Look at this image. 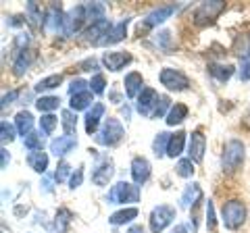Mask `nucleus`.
I'll use <instances>...</instances> for the list:
<instances>
[{
  "mask_svg": "<svg viewBox=\"0 0 250 233\" xmlns=\"http://www.w3.org/2000/svg\"><path fill=\"white\" fill-rule=\"evenodd\" d=\"M31 60H34V52H31V50L17 52V58H15V63H13V73L17 75V77H21L29 69Z\"/></svg>",
  "mask_w": 250,
  "mask_h": 233,
  "instance_id": "obj_25",
  "label": "nucleus"
},
{
  "mask_svg": "<svg viewBox=\"0 0 250 233\" xmlns=\"http://www.w3.org/2000/svg\"><path fill=\"white\" fill-rule=\"evenodd\" d=\"M225 9V2L221 0H213V2H202L196 11H194V23L196 25H207L213 19H217L219 15L223 13Z\"/></svg>",
  "mask_w": 250,
  "mask_h": 233,
  "instance_id": "obj_7",
  "label": "nucleus"
},
{
  "mask_svg": "<svg viewBox=\"0 0 250 233\" xmlns=\"http://www.w3.org/2000/svg\"><path fill=\"white\" fill-rule=\"evenodd\" d=\"M27 165L36 171V173H46L48 169V154L44 150H36L27 154Z\"/></svg>",
  "mask_w": 250,
  "mask_h": 233,
  "instance_id": "obj_23",
  "label": "nucleus"
},
{
  "mask_svg": "<svg viewBox=\"0 0 250 233\" xmlns=\"http://www.w3.org/2000/svg\"><path fill=\"white\" fill-rule=\"evenodd\" d=\"M71 211H67V208H61V211L57 213V219H54V231L57 233H65L67 227H69V223H71Z\"/></svg>",
  "mask_w": 250,
  "mask_h": 233,
  "instance_id": "obj_34",
  "label": "nucleus"
},
{
  "mask_svg": "<svg viewBox=\"0 0 250 233\" xmlns=\"http://www.w3.org/2000/svg\"><path fill=\"white\" fill-rule=\"evenodd\" d=\"M161 96L156 94V90L152 88H144L142 94L138 96V102H136V111L142 115V116H152L156 111V104H159Z\"/></svg>",
  "mask_w": 250,
  "mask_h": 233,
  "instance_id": "obj_9",
  "label": "nucleus"
},
{
  "mask_svg": "<svg viewBox=\"0 0 250 233\" xmlns=\"http://www.w3.org/2000/svg\"><path fill=\"white\" fill-rule=\"evenodd\" d=\"M202 200V190L198 183H190L186 185V190L182 194V198H179V202H182L184 208H190V206H196L198 202Z\"/></svg>",
  "mask_w": 250,
  "mask_h": 233,
  "instance_id": "obj_20",
  "label": "nucleus"
},
{
  "mask_svg": "<svg viewBox=\"0 0 250 233\" xmlns=\"http://www.w3.org/2000/svg\"><path fill=\"white\" fill-rule=\"evenodd\" d=\"M244 156H246V148L240 139H229L225 142L223 146V154H221V169L225 173H236V171L242 167L244 162Z\"/></svg>",
  "mask_w": 250,
  "mask_h": 233,
  "instance_id": "obj_1",
  "label": "nucleus"
},
{
  "mask_svg": "<svg viewBox=\"0 0 250 233\" xmlns=\"http://www.w3.org/2000/svg\"><path fill=\"white\" fill-rule=\"evenodd\" d=\"M62 83V75H50V77H44V79L38 81L36 85V92H48V90H54L59 88V85Z\"/></svg>",
  "mask_w": 250,
  "mask_h": 233,
  "instance_id": "obj_37",
  "label": "nucleus"
},
{
  "mask_svg": "<svg viewBox=\"0 0 250 233\" xmlns=\"http://www.w3.org/2000/svg\"><path fill=\"white\" fill-rule=\"evenodd\" d=\"M136 216H138V208L131 206V208H123V211L111 214V216H108V223H111V225H125V223L134 221Z\"/></svg>",
  "mask_w": 250,
  "mask_h": 233,
  "instance_id": "obj_29",
  "label": "nucleus"
},
{
  "mask_svg": "<svg viewBox=\"0 0 250 233\" xmlns=\"http://www.w3.org/2000/svg\"><path fill=\"white\" fill-rule=\"evenodd\" d=\"M57 123H59V119L54 115H44L40 119V131L44 136H52L54 129H57Z\"/></svg>",
  "mask_w": 250,
  "mask_h": 233,
  "instance_id": "obj_39",
  "label": "nucleus"
},
{
  "mask_svg": "<svg viewBox=\"0 0 250 233\" xmlns=\"http://www.w3.org/2000/svg\"><path fill=\"white\" fill-rule=\"evenodd\" d=\"M242 125H244L246 129H250V113H246V116L242 119Z\"/></svg>",
  "mask_w": 250,
  "mask_h": 233,
  "instance_id": "obj_55",
  "label": "nucleus"
},
{
  "mask_svg": "<svg viewBox=\"0 0 250 233\" xmlns=\"http://www.w3.org/2000/svg\"><path fill=\"white\" fill-rule=\"evenodd\" d=\"M69 171H71V167H69L65 160H61V162H59V167H57V173H54V179H57L59 183L67 181V177H69Z\"/></svg>",
  "mask_w": 250,
  "mask_h": 233,
  "instance_id": "obj_45",
  "label": "nucleus"
},
{
  "mask_svg": "<svg viewBox=\"0 0 250 233\" xmlns=\"http://www.w3.org/2000/svg\"><path fill=\"white\" fill-rule=\"evenodd\" d=\"M85 85H90V83H85L82 77H77V79H73L71 85H69V94H71V96L82 94V92H85Z\"/></svg>",
  "mask_w": 250,
  "mask_h": 233,
  "instance_id": "obj_47",
  "label": "nucleus"
},
{
  "mask_svg": "<svg viewBox=\"0 0 250 233\" xmlns=\"http://www.w3.org/2000/svg\"><path fill=\"white\" fill-rule=\"evenodd\" d=\"M0 158H2V160H0V167H2V169L9 167V162H11V154H9V150H6L4 146H2V150H0Z\"/></svg>",
  "mask_w": 250,
  "mask_h": 233,
  "instance_id": "obj_51",
  "label": "nucleus"
},
{
  "mask_svg": "<svg viewBox=\"0 0 250 233\" xmlns=\"http://www.w3.org/2000/svg\"><path fill=\"white\" fill-rule=\"evenodd\" d=\"M208 73L213 75L217 81L225 83V81H228L229 77L233 75V67H231V65H210V67H208Z\"/></svg>",
  "mask_w": 250,
  "mask_h": 233,
  "instance_id": "obj_32",
  "label": "nucleus"
},
{
  "mask_svg": "<svg viewBox=\"0 0 250 233\" xmlns=\"http://www.w3.org/2000/svg\"><path fill=\"white\" fill-rule=\"evenodd\" d=\"M169 139H171V134H167V131H161V134H156L154 142H152V150L156 156H165L167 154V148H169Z\"/></svg>",
  "mask_w": 250,
  "mask_h": 233,
  "instance_id": "obj_31",
  "label": "nucleus"
},
{
  "mask_svg": "<svg viewBox=\"0 0 250 233\" xmlns=\"http://www.w3.org/2000/svg\"><path fill=\"white\" fill-rule=\"evenodd\" d=\"M131 177H134V183L138 185L148 181V177H150V162L144 156H136L131 160Z\"/></svg>",
  "mask_w": 250,
  "mask_h": 233,
  "instance_id": "obj_16",
  "label": "nucleus"
},
{
  "mask_svg": "<svg viewBox=\"0 0 250 233\" xmlns=\"http://www.w3.org/2000/svg\"><path fill=\"white\" fill-rule=\"evenodd\" d=\"M15 139V127L11 125L9 121H2L0 123V142L2 144H11Z\"/></svg>",
  "mask_w": 250,
  "mask_h": 233,
  "instance_id": "obj_41",
  "label": "nucleus"
},
{
  "mask_svg": "<svg viewBox=\"0 0 250 233\" xmlns=\"http://www.w3.org/2000/svg\"><path fill=\"white\" fill-rule=\"evenodd\" d=\"M85 6V15H88V21L90 23H96V21H103L104 19V4L103 2H90V4H83Z\"/></svg>",
  "mask_w": 250,
  "mask_h": 233,
  "instance_id": "obj_33",
  "label": "nucleus"
},
{
  "mask_svg": "<svg viewBox=\"0 0 250 233\" xmlns=\"http://www.w3.org/2000/svg\"><path fill=\"white\" fill-rule=\"evenodd\" d=\"M80 67H82V71H94V69H96V58H88V60H83V63H82Z\"/></svg>",
  "mask_w": 250,
  "mask_h": 233,
  "instance_id": "obj_52",
  "label": "nucleus"
},
{
  "mask_svg": "<svg viewBox=\"0 0 250 233\" xmlns=\"http://www.w3.org/2000/svg\"><path fill=\"white\" fill-rule=\"evenodd\" d=\"M104 85H106L104 75L96 73L92 77V81H90V92H92V94H104Z\"/></svg>",
  "mask_w": 250,
  "mask_h": 233,
  "instance_id": "obj_42",
  "label": "nucleus"
},
{
  "mask_svg": "<svg viewBox=\"0 0 250 233\" xmlns=\"http://www.w3.org/2000/svg\"><path fill=\"white\" fill-rule=\"evenodd\" d=\"M82 179H83V167H77V169H75V173L71 175V179H69V188H71V190L80 188V185H82Z\"/></svg>",
  "mask_w": 250,
  "mask_h": 233,
  "instance_id": "obj_48",
  "label": "nucleus"
},
{
  "mask_svg": "<svg viewBox=\"0 0 250 233\" xmlns=\"http://www.w3.org/2000/svg\"><path fill=\"white\" fill-rule=\"evenodd\" d=\"M127 233H146V231H144L142 225H134V227H129V229H127Z\"/></svg>",
  "mask_w": 250,
  "mask_h": 233,
  "instance_id": "obj_53",
  "label": "nucleus"
},
{
  "mask_svg": "<svg viewBox=\"0 0 250 233\" xmlns=\"http://www.w3.org/2000/svg\"><path fill=\"white\" fill-rule=\"evenodd\" d=\"M233 54L242 60H250V34H240L233 42Z\"/></svg>",
  "mask_w": 250,
  "mask_h": 233,
  "instance_id": "obj_27",
  "label": "nucleus"
},
{
  "mask_svg": "<svg viewBox=\"0 0 250 233\" xmlns=\"http://www.w3.org/2000/svg\"><path fill=\"white\" fill-rule=\"evenodd\" d=\"M19 94H21V92H19V90H13V92H11V94H4V96H2V108H6V106H9V104H13V100H15V98H17Z\"/></svg>",
  "mask_w": 250,
  "mask_h": 233,
  "instance_id": "obj_50",
  "label": "nucleus"
},
{
  "mask_svg": "<svg viewBox=\"0 0 250 233\" xmlns=\"http://www.w3.org/2000/svg\"><path fill=\"white\" fill-rule=\"evenodd\" d=\"M62 119V129H65V136H73L75 134V127H77V116H75V111H62L61 115Z\"/></svg>",
  "mask_w": 250,
  "mask_h": 233,
  "instance_id": "obj_36",
  "label": "nucleus"
},
{
  "mask_svg": "<svg viewBox=\"0 0 250 233\" xmlns=\"http://www.w3.org/2000/svg\"><path fill=\"white\" fill-rule=\"evenodd\" d=\"M113 173H115L113 160L108 158V156H100L98 162H96V169H94V173H92V181L103 188V185H108V181H111Z\"/></svg>",
  "mask_w": 250,
  "mask_h": 233,
  "instance_id": "obj_11",
  "label": "nucleus"
},
{
  "mask_svg": "<svg viewBox=\"0 0 250 233\" xmlns=\"http://www.w3.org/2000/svg\"><path fill=\"white\" fill-rule=\"evenodd\" d=\"M25 19L31 27H44V19H46V15L42 13V6L38 4V2H27V15H25Z\"/></svg>",
  "mask_w": 250,
  "mask_h": 233,
  "instance_id": "obj_24",
  "label": "nucleus"
},
{
  "mask_svg": "<svg viewBox=\"0 0 250 233\" xmlns=\"http://www.w3.org/2000/svg\"><path fill=\"white\" fill-rule=\"evenodd\" d=\"M92 102H94L92 92H90V90H85V92H82V94L71 96V102H69V106H71V111L77 113V111H83V108H88Z\"/></svg>",
  "mask_w": 250,
  "mask_h": 233,
  "instance_id": "obj_28",
  "label": "nucleus"
},
{
  "mask_svg": "<svg viewBox=\"0 0 250 233\" xmlns=\"http://www.w3.org/2000/svg\"><path fill=\"white\" fill-rule=\"evenodd\" d=\"M173 219H175V208L173 206H169V204L154 206L152 213H150V219H148V223H150V231L161 233L167 225L173 223Z\"/></svg>",
  "mask_w": 250,
  "mask_h": 233,
  "instance_id": "obj_5",
  "label": "nucleus"
},
{
  "mask_svg": "<svg viewBox=\"0 0 250 233\" xmlns=\"http://www.w3.org/2000/svg\"><path fill=\"white\" fill-rule=\"evenodd\" d=\"M23 144H25V148L29 152H36V150H42L44 148V136H42V131L40 134H36V131H31V134L23 139Z\"/></svg>",
  "mask_w": 250,
  "mask_h": 233,
  "instance_id": "obj_38",
  "label": "nucleus"
},
{
  "mask_svg": "<svg viewBox=\"0 0 250 233\" xmlns=\"http://www.w3.org/2000/svg\"><path fill=\"white\" fill-rule=\"evenodd\" d=\"M77 146V137L75 136H59L50 142V152H54L57 156H65L67 152H71Z\"/></svg>",
  "mask_w": 250,
  "mask_h": 233,
  "instance_id": "obj_17",
  "label": "nucleus"
},
{
  "mask_svg": "<svg viewBox=\"0 0 250 233\" xmlns=\"http://www.w3.org/2000/svg\"><path fill=\"white\" fill-rule=\"evenodd\" d=\"M175 171H177V175L179 177H192L194 175V160L190 158H182V160H177V165H175Z\"/></svg>",
  "mask_w": 250,
  "mask_h": 233,
  "instance_id": "obj_40",
  "label": "nucleus"
},
{
  "mask_svg": "<svg viewBox=\"0 0 250 233\" xmlns=\"http://www.w3.org/2000/svg\"><path fill=\"white\" fill-rule=\"evenodd\" d=\"M129 63H131L129 52H104L103 54V65L108 71H121V69Z\"/></svg>",
  "mask_w": 250,
  "mask_h": 233,
  "instance_id": "obj_15",
  "label": "nucleus"
},
{
  "mask_svg": "<svg viewBox=\"0 0 250 233\" xmlns=\"http://www.w3.org/2000/svg\"><path fill=\"white\" fill-rule=\"evenodd\" d=\"M111 27H113V23H108V19L96 21V23H92V25L83 32V38L88 42H92L94 46H100V44H103V40L106 38V34L111 32Z\"/></svg>",
  "mask_w": 250,
  "mask_h": 233,
  "instance_id": "obj_12",
  "label": "nucleus"
},
{
  "mask_svg": "<svg viewBox=\"0 0 250 233\" xmlns=\"http://www.w3.org/2000/svg\"><path fill=\"white\" fill-rule=\"evenodd\" d=\"M207 227L208 231H217V219H215V206L213 202H207Z\"/></svg>",
  "mask_w": 250,
  "mask_h": 233,
  "instance_id": "obj_44",
  "label": "nucleus"
},
{
  "mask_svg": "<svg viewBox=\"0 0 250 233\" xmlns=\"http://www.w3.org/2000/svg\"><path fill=\"white\" fill-rule=\"evenodd\" d=\"M103 115H104V104L103 102H96V104H92V108L88 111V115H85V131L92 136V134H96V129L100 125V119H103Z\"/></svg>",
  "mask_w": 250,
  "mask_h": 233,
  "instance_id": "obj_19",
  "label": "nucleus"
},
{
  "mask_svg": "<svg viewBox=\"0 0 250 233\" xmlns=\"http://www.w3.org/2000/svg\"><path fill=\"white\" fill-rule=\"evenodd\" d=\"M169 106H171L169 96H161L159 104H156V111H154V115H152V119H161V116H165V113H167Z\"/></svg>",
  "mask_w": 250,
  "mask_h": 233,
  "instance_id": "obj_43",
  "label": "nucleus"
},
{
  "mask_svg": "<svg viewBox=\"0 0 250 233\" xmlns=\"http://www.w3.org/2000/svg\"><path fill=\"white\" fill-rule=\"evenodd\" d=\"M177 11V4H165V6H159V9H154L152 13H148L144 21L138 25V32H146V29H152L156 25H161L163 21H167L171 15Z\"/></svg>",
  "mask_w": 250,
  "mask_h": 233,
  "instance_id": "obj_8",
  "label": "nucleus"
},
{
  "mask_svg": "<svg viewBox=\"0 0 250 233\" xmlns=\"http://www.w3.org/2000/svg\"><path fill=\"white\" fill-rule=\"evenodd\" d=\"M125 129L117 119H106L104 125L100 127V131L96 134V144L100 146H117L123 139Z\"/></svg>",
  "mask_w": 250,
  "mask_h": 233,
  "instance_id": "obj_4",
  "label": "nucleus"
},
{
  "mask_svg": "<svg viewBox=\"0 0 250 233\" xmlns=\"http://www.w3.org/2000/svg\"><path fill=\"white\" fill-rule=\"evenodd\" d=\"M44 29L50 34H57V32H62L65 34V15H62L61 6L52 4L48 13H46V19H44Z\"/></svg>",
  "mask_w": 250,
  "mask_h": 233,
  "instance_id": "obj_13",
  "label": "nucleus"
},
{
  "mask_svg": "<svg viewBox=\"0 0 250 233\" xmlns=\"http://www.w3.org/2000/svg\"><path fill=\"white\" fill-rule=\"evenodd\" d=\"M127 25H129V19H121L117 25L111 27V32L106 34V38L103 40V44H100V46H111V44L121 42L125 38V34H127Z\"/></svg>",
  "mask_w": 250,
  "mask_h": 233,
  "instance_id": "obj_21",
  "label": "nucleus"
},
{
  "mask_svg": "<svg viewBox=\"0 0 250 233\" xmlns=\"http://www.w3.org/2000/svg\"><path fill=\"white\" fill-rule=\"evenodd\" d=\"M123 85H125V94H127L129 98H138L140 94H142V90H144V79H142V75L140 73L131 71V73L125 75Z\"/></svg>",
  "mask_w": 250,
  "mask_h": 233,
  "instance_id": "obj_18",
  "label": "nucleus"
},
{
  "mask_svg": "<svg viewBox=\"0 0 250 233\" xmlns=\"http://www.w3.org/2000/svg\"><path fill=\"white\" fill-rule=\"evenodd\" d=\"M15 127H17L19 136H23V139H25L31 131H34V116H31V113H27V111L17 113V116H15Z\"/></svg>",
  "mask_w": 250,
  "mask_h": 233,
  "instance_id": "obj_22",
  "label": "nucleus"
},
{
  "mask_svg": "<svg viewBox=\"0 0 250 233\" xmlns=\"http://www.w3.org/2000/svg\"><path fill=\"white\" fill-rule=\"evenodd\" d=\"M159 79L171 92H184V90H188V85H190V79H188V75L184 71H179V69H171V67L163 69Z\"/></svg>",
  "mask_w": 250,
  "mask_h": 233,
  "instance_id": "obj_6",
  "label": "nucleus"
},
{
  "mask_svg": "<svg viewBox=\"0 0 250 233\" xmlns=\"http://www.w3.org/2000/svg\"><path fill=\"white\" fill-rule=\"evenodd\" d=\"M205 148H207V137L200 129H196L190 136V146H188V154H190V160L194 162H202L205 158Z\"/></svg>",
  "mask_w": 250,
  "mask_h": 233,
  "instance_id": "obj_14",
  "label": "nucleus"
},
{
  "mask_svg": "<svg viewBox=\"0 0 250 233\" xmlns=\"http://www.w3.org/2000/svg\"><path fill=\"white\" fill-rule=\"evenodd\" d=\"M240 79H242V81H248V79H250V60H244V63H242Z\"/></svg>",
  "mask_w": 250,
  "mask_h": 233,
  "instance_id": "obj_49",
  "label": "nucleus"
},
{
  "mask_svg": "<svg viewBox=\"0 0 250 233\" xmlns=\"http://www.w3.org/2000/svg\"><path fill=\"white\" fill-rule=\"evenodd\" d=\"M108 204H134L140 202V185L127 183V181H117L111 190H108Z\"/></svg>",
  "mask_w": 250,
  "mask_h": 233,
  "instance_id": "obj_2",
  "label": "nucleus"
},
{
  "mask_svg": "<svg viewBox=\"0 0 250 233\" xmlns=\"http://www.w3.org/2000/svg\"><path fill=\"white\" fill-rule=\"evenodd\" d=\"M154 42H156V46H159V48H169V44H171V32H159L154 36Z\"/></svg>",
  "mask_w": 250,
  "mask_h": 233,
  "instance_id": "obj_46",
  "label": "nucleus"
},
{
  "mask_svg": "<svg viewBox=\"0 0 250 233\" xmlns=\"http://www.w3.org/2000/svg\"><path fill=\"white\" fill-rule=\"evenodd\" d=\"M171 233H188V229H186V225H175V227L171 229Z\"/></svg>",
  "mask_w": 250,
  "mask_h": 233,
  "instance_id": "obj_54",
  "label": "nucleus"
},
{
  "mask_svg": "<svg viewBox=\"0 0 250 233\" xmlns=\"http://www.w3.org/2000/svg\"><path fill=\"white\" fill-rule=\"evenodd\" d=\"M188 116V106L186 104H175V106H171V111L167 113V125H179V123H184V119Z\"/></svg>",
  "mask_w": 250,
  "mask_h": 233,
  "instance_id": "obj_30",
  "label": "nucleus"
},
{
  "mask_svg": "<svg viewBox=\"0 0 250 233\" xmlns=\"http://www.w3.org/2000/svg\"><path fill=\"white\" fill-rule=\"evenodd\" d=\"M184 146H186V131H175V134H171L167 156H171V158L179 156V154L184 152Z\"/></svg>",
  "mask_w": 250,
  "mask_h": 233,
  "instance_id": "obj_26",
  "label": "nucleus"
},
{
  "mask_svg": "<svg viewBox=\"0 0 250 233\" xmlns=\"http://www.w3.org/2000/svg\"><path fill=\"white\" fill-rule=\"evenodd\" d=\"M88 21V15H85V6L80 4L71 9L65 15V36H73L83 27V23Z\"/></svg>",
  "mask_w": 250,
  "mask_h": 233,
  "instance_id": "obj_10",
  "label": "nucleus"
},
{
  "mask_svg": "<svg viewBox=\"0 0 250 233\" xmlns=\"http://www.w3.org/2000/svg\"><path fill=\"white\" fill-rule=\"evenodd\" d=\"M221 216H223V225L231 231L240 229L246 221V206L244 202L240 200H229V202H223L221 206Z\"/></svg>",
  "mask_w": 250,
  "mask_h": 233,
  "instance_id": "obj_3",
  "label": "nucleus"
},
{
  "mask_svg": "<svg viewBox=\"0 0 250 233\" xmlns=\"http://www.w3.org/2000/svg\"><path fill=\"white\" fill-rule=\"evenodd\" d=\"M61 104V98L59 96H42L40 100H36V108L40 113H50V111H57Z\"/></svg>",
  "mask_w": 250,
  "mask_h": 233,
  "instance_id": "obj_35",
  "label": "nucleus"
}]
</instances>
